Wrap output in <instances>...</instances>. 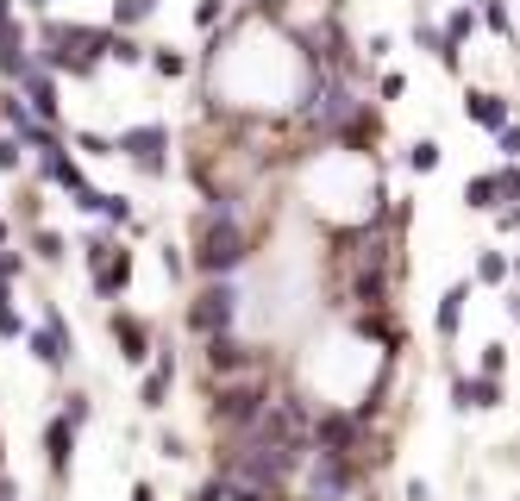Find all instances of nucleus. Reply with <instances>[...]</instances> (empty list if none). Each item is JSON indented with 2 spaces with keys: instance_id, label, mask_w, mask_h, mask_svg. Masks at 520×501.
Listing matches in <instances>:
<instances>
[{
  "instance_id": "f257e3e1",
  "label": "nucleus",
  "mask_w": 520,
  "mask_h": 501,
  "mask_svg": "<svg viewBox=\"0 0 520 501\" xmlns=\"http://www.w3.org/2000/svg\"><path fill=\"white\" fill-rule=\"evenodd\" d=\"M251 257V238H245V220L239 213H226V207H207L201 220H195V270L207 282H220L232 276Z\"/></svg>"
},
{
  "instance_id": "f03ea898",
  "label": "nucleus",
  "mask_w": 520,
  "mask_h": 501,
  "mask_svg": "<svg viewBox=\"0 0 520 501\" xmlns=\"http://www.w3.org/2000/svg\"><path fill=\"white\" fill-rule=\"evenodd\" d=\"M239 282L220 276V282H201L195 301H188V332H201V339H220V332H232V320H239Z\"/></svg>"
},
{
  "instance_id": "7ed1b4c3",
  "label": "nucleus",
  "mask_w": 520,
  "mask_h": 501,
  "mask_svg": "<svg viewBox=\"0 0 520 501\" xmlns=\"http://www.w3.org/2000/svg\"><path fill=\"white\" fill-rule=\"evenodd\" d=\"M264 414H270V389L264 383H226L214 395V426H226L232 439H245Z\"/></svg>"
},
{
  "instance_id": "20e7f679",
  "label": "nucleus",
  "mask_w": 520,
  "mask_h": 501,
  "mask_svg": "<svg viewBox=\"0 0 520 501\" xmlns=\"http://www.w3.org/2000/svg\"><path fill=\"white\" fill-rule=\"evenodd\" d=\"M113 145H120V157H132L145 176H163V170H170V126H157V119H145V126H126Z\"/></svg>"
},
{
  "instance_id": "39448f33",
  "label": "nucleus",
  "mask_w": 520,
  "mask_h": 501,
  "mask_svg": "<svg viewBox=\"0 0 520 501\" xmlns=\"http://www.w3.org/2000/svg\"><path fill=\"white\" fill-rule=\"evenodd\" d=\"M351 483H358V464L345 451H314L307 458V501H339Z\"/></svg>"
},
{
  "instance_id": "423d86ee",
  "label": "nucleus",
  "mask_w": 520,
  "mask_h": 501,
  "mask_svg": "<svg viewBox=\"0 0 520 501\" xmlns=\"http://www.w3.org/2000/svg\"><path fill=\"white\" fill-rule=\"evenodd\" d=\"M26 345H32V357L44 370H69V351H76V339H69V326H63L57 307H44V326L26 332Z\"/></svg>"
},
{
  "instance_id": "0eeeda50",
  "label": "nucleus",
  "mask_w": 520,
  "mask_h": 501,
  "mask_svg": "<svg viewBox=\"0 0 520 501\" xmlns=\"http://www.w3.org/2000/svg\"><path fill=\"white\" fill-rule=\"evenodd\" d=\"M13 88H19V94H26V101H32V113L44 119V126H57L63 101H57V69H51V63H38V57H32V69H26V76H19Z\"/></svg>"
},
{
  "instance_id": "6e6552de",
  "label": "nucleus",
  "mask_w": 520,
  "mask_h": 501,
  "mask_svg": "<svg viewBox=\"0 0 520 501\" xmlns=\"http://www.w3.org/2000/svg\"><path fill=\"white\" fill-rule=\"evenodd\" d=\"M76 433H82V426L69 420V414H51V420H44V464H51L57 483H69V464H76Z\"/></svg>"
},
{
  "instance_id": "1a4fd4ad",
  "label": "nucleus",
  "mask_w": 520,
  "mask_h": 501,
  "mask_svg": "<svg viewBox=\"0 0 520 501\" xmlns=\"http://www.w3.org/2000/svg\"><path fill=\"white\" fill-rule=\"evenodd\" d=\"M502 376H452V408H464V414H477V408H502Z\"/></svg>"
},
{
  "instance_id": "9d476101",
  "label": "nucleus",
  "mask_w": 520,
  "mask_h": 501,
  "mask_svg": "<svg viewBox=\"0 0 520 501\" xmlns=\"http://www.w3.org/2000/svg\"><path fill=\"white\" fill-rule=\"evenodd\" d=\"M257 364V345H245L239 332H220V339H207V370L214 376H239Z\"/></svg>"
},
{
  "instance_id": "9b49d317",
  "label": "nucleus",
  "mask_w": 520,
  "mask_h": 501,
  "mask_svg": "<svg viewBox=\"0 0 520 501\" xmlns=\"http://www.w3.org/2000/svg\"><path fill=\"white\" fill-rule=\"evenodd\" d=\"M107 332H113V345H120L126 364H151V357H157V351H151V326L138 320V314H113Z\"/></svg>"
},
{
  "instance_id": "f8f14e48",
  "label": "nucleus",
  "mask_w": 520,
  "mask_h": 501,
  "mask_svg": "<svg viewBox=\"0 0 520 501\" xmlns=\"http://www.w3.org/2000/svg\"><path fill=\"white\" fill-rule=\"evenodd\" d=\"M32 69V44H26V26L19 19H0V76L19 82Z\"/></svg>"
},
{
  "instance_id": "ddd939ff",
  "label": "nucleus",
  "mask_w": 520,
  "mask_h": 501,
  "mask_svg": "<svg viewBox=\"0 0 520 501\" xmlns=\"http://www.w3.org/2000/svg\"><path fill=\"white\" fill-rule=\"evenodd\" d=\"M170 383H176V351H157L151 357V370H145V383H138V401L157 414L163 401H170Z\"/></svg>"
},
{
  "instance_id": "4468645a",
  "label": "nucleus",
  "mask_w": 520,
  "mask_h": 501,
  "mask_svg": "<svg viewBox=\"0 0 520 501\" xmlns=\"http://www.w3.org/2000/svg\"><path fill=\"white\" fill-rule=\"evenodd\" d=\"M464 113H470V119H477V126H483V132H502V126H514V113H508V101H502V94H489V88H470V94H464Z\"/></svg>"
},
{
  "instance_id": "2eb2a0df",
  "label": "nucleus",
  "mask_w": 520,
  "mask_h": 501,
  "mask_svg": "<svg viewBox=\"0 0 520 501\" xmlns=\"http://www.w3.org/2000/svg\"><path fill=\"white\" fill-rule=\"evenodd\" d=\"M38 170H44V176H51L57 188H69V195H82V188H94V182L82 176V163H76V157H69V145H57V151H44V157H38Z\"/></svg>"
},
{
  "instance_id": "dca6fc26",
  "label": "nucleus",
  "mask_w": 520,
  "mask_h": 501,
  "mask_svg": "<svg viewBox=\"0 0 520 501\" xmlns=\"http://www.w3.org/2000/svg\"><path fill=\"white\" fill-rule=\"evenodd\" d=\"M464 301H470V282H452V289L439 295V307H433L439 339H458V326H464Z\"/></svg>"
},
{
  "instance_id": "f3484780",
  "label": "nucleus",
  "mask_w": 520,
  "mask_h": 501,
  "mask_svg": "<svg viewBox=\"0 0 520 501\" xmlns=\"http://www.w3.org/2000/svg\"><path fill=\"white\" fill-rule=\"evenodd\" d=\"M126 282H132V251H113L101 270H94V295L113 301V295H126Z\"/></svg>"
},
{
  "instance_id": "a211bd4d",
  "label": "nucleus",
  "mask_w": 520,
  "mask_h": 501,
  "mask_svg": "<svg viewBox=\"0 0 520 501\" xmlns=\"http://www.w3.org/2000/svg\"><path fill=\"white\" fill-rule=\"evenodd\" d=\"M414 38L427 44V51H433V57H439L445 69H458V63H464V44H458V38H445V32H433L427 19H420V26H414Z\"/></svg>"
},
{
  "instance_id": "6ab92c4d",
  "label": "nucleus",
  "mask_w": 520,
  "mask_h": 501,
  "mask_svg": "<svg viewBox=\"0 0 520 501\" xmlns=\"http://www.w3.org/2000/svg\"><path fill=\"white\" fill-rule=\"evenodd\" d=\"M464 207H477V213L502 207V188H495V170H483V176H470V182H464Z\"/></svg>"
},
{
  "instance_id": "aec40b11",
  "label": "nucleus",
  "mask_w": 520,
  "mask_h": 501,
  "mask_svg": "<svg viewBox=\"0 0 520 501\" xmlns=\"http://www.w3.org/2000/svg\"><path fill=\"white\" fill-rule=\"evenodd\" d=\"M508 270H514V264H508V257L495 251V245L477 251V282H489V289H495V282H508Z\"/></svg>"
},
{
  "instance_id": "412c9836",
  "label": "nucleus",
  "mask_w": 520,
  "mask_h": 501,
  "mask_svg": "<svg viewBox=\"0 0 520 501\" xmlns=\"http://www.w3.org/2000/svg\"><path fill=\"white\" fill-rule=\"evenodd\" d=\"M408 170L414 176H433L439 170V138H414V145H408Z\"/></svg>"
},
{
  "instance_id": "4be33fe9",
  "label": "nucleus",
  "mask_w": 520,
  "mask_h": 501,
  "mask_svg": "<svg viewBox=\"0 0 520 501\" xmlns=\"http://www.w3.org/2000/svg\"><path fill=\"white\" fill-rule=\"evenodd\" d=\"M151 7H157V0H113V26H138V19H151Z\"/></svg>"
},
{
  "instance_id": "5701e85b",
  "label": "nucleus",
  "mask_w": 520,
  "mask_h": 501,
  "mask_svg": "<svg viewBox=\"0 0 520 501\" xmlns=\"http://www.w3.org/2000/svg\"><path fill=\"white\" fill-rule=\"evenodd\" d=\"M107 57H113V63H145V44H138V38H126L120 26H113V44H107Z\"/></svg>"
},
{
  "instance_id": "b1692460",
  "label": "nucleus",
  "mask_w": 520,
  "mask_h": 501,
  "mask_svg": "<svg viewBox=\"0 0 520 501\" xmlns=\"http://www.w3.org/2000/svg\"><path fill=\"white\" fill-rule=\"evenodd\" d=\"M32 251L44 257V264H63V232H51V226H38V232H32Z\"/></svg>"
},
{
  "instance_id": "393cba45",
  "label": "nucleus",
  "mask_w": 520,
  "mask_h": 501,
  "mask_svg": "<svg viewBox=\"0 0 520 501\" xmlns=\"http://www.w3.org/2000/svg\"><path fill=\"white\" fill-rule=\"evenodd\" d=\"M477 19H483V13H470V7H452V13H445V38H458V44H464L470 32H477Z\"/></svg>"
},
{
  "instance_id": "a878e982",
  "label": "nucleus",
  "mask_w": 520,
  "mask_h": 501,
  "mask_svg": "<svg viewBox=\"0 0 520 501\" xmlns=\"http://www.w3.org/2000/svg\"><path fill=\"white\" fill-rule=\"evenodd\" d=\"M151 69H157V76H188V57L170 51V44H157V51H151Z\"/></svg>"
},
{
  "instance_id": "bb28decb",
  "label": "nucleus",
  "mask_w": 520,
  "mask_h": 501,
  "mask_svg": "<svg viewBox=\"0 0 520 501\" xmlns=\"http://www.w3.org/2000/svg\"><path fill=\"white\" fill-rule=\"evenodd\" d=\"M495 188H502V207L520 201V163H495Z\"/></svg>"
},
{
  "instance_id": "cd10ccee",
  "label": "nucleus",
  "mask_w": 520,
  "mask_h": 501,
  "mask_svg": "<svg viewBox=\"0 0 520 501\" xmlns=\"http://www.w3.org/2000/svg\"><path fill=\"white\" fill-rule=\"evenodd\" d=\"M76 151H88V157H120V145H113L107 132H76Z\"/></svg>"
},
{
  "instance_id": "c85d7f7f",
  "label": "nucleus",
  "mask_w": 520,
  "mask_h": 501,
  "mask_svg": "<svg viewBox=\"0 0 520 501\" xmlns=\"http://www.w3.org/2000/svg\"><path fill=\"white\" fill-rule=\"evenodd\" d=\"M101 220H107V226H132V201H126V195H107V201H101Z\"/></svg>"
},
{
  "instance_id": "c756f323",
  "label": "nucleus",
  "mask_w": 520,
  "mask_h": 501,
  "mask_svg": "<svg viewBox=\"0 0 520 501\" xmlns=\"http://www.w3.org/2000/svg\"><path fill=\"white\" fill-rule=\"evenodd\" d=\"M495 151H502V163H520V126H502V132H495Z\"/></svg>"
},
{
  "instance_id": "7c9ffc66",
  "label": "nucleus",
  "mask_w": 520,
  "mask_h": 501,
  "mask_svg": "<svg viewBox=\"0 0 520 501\" xmlns=\"http://www.w3.org/2000/svg\"><path fill=\"white\" fill-rule=\"evenodd\" d=\"M483 26H489V32H502V38L514 32V26H508V7H502V0H483Z\"/></svg>"
},
{
  "instance_id": "2f4dec72",
  "label": "nucleus",
  "mask_w": 520,
  "mask_h": 501,
  "mask_svg": "<svg viewBox=\"0 0 520 501\" xmlns=\"http://www.w3.org/2000/svg\"><path fill=\"white\" fill-rule=\"evenodd\" d=\"M188 501H232V495H226V476H207V483L188 495Z\"/></svg>"
},
{
  "instance_id": "473e14b6",
  "label": "nucleus",
  "mask_w": 520,
  "mask_h": 501,
  "mask_svg": "<svg viewBox=\"0 0 520 501\" xmlns=\"http://www.w3.org/2000/svg\"><path fill=\"white\" fill-rule=\"evenodd\" d=\"M19 151H26V145H19L13 132H0V170H19Z\"/></svg>"
},
{
  "instance_id": "72a5a7b5",
  "label": "nucleus",
  "mask_w": 520,
  "mask_h": 501,
  "mask_svg": "<svg viewBox=\"0 0 520 501\" xmlns=\"http://www.w3.org/2000/svg\"><path fill=\"white\" fill-rule=\"evenodd\" d=\"M502 364H508V351L489 339V345H483V376H502Z\"/></svg>"
},
{
  "instance_id": "f704fd0d",
  "label": "nucleus",
  "mask_w": 520,
  "mask_h": 501,
  "mask_svg": "<svg viewBox=\"0 0 520 501\" xmlns=\"http://www.w3.org/2000/svg\"><path fill=\"white\" fill-rule=\"evenodd\" d=\"M0 339H26V320H19L13 307H0Z\"/></svg>"
},
{
  "instance_id": "c9c22d12",
  "label": "nucleus",
  "mask_w": 520,
  "mask_h": 501,
  "mask_svg": "<svg viewBox=\"0 0 520 501\" xmlns=\"http://www.w3.org/2000/svg\"><path fill=\"white\" fill-rule=\"evenodd\" d=\"M220 13H226V0H201V7H195V26H220Z\"/></svg>"
},
{
  "instance_id": "e433bc0d",
  "label": "nucleus",
  "mask_w": 520,
  "mask_h": 501,
  "mask_svg": "<svg viewBox=\"0 0 520 501\" xmlns=\"http://www.w3.org/2000/svg\"><path fill=\"white\" fill-rule=\"evenodd\" d=\"M401 94H408V76H401V69H389V76H383V101H401Z\"/></svg>"
},
{
  "instance_id": "4c0bfd02",
  "label": "nucleus",
  "mask_w": 520,
  "mask_h": 501,
  "mask_svg": "<svg viewBox=\"0 0 520 501\" xmlns=\"http://www.w3.org/2000/svg\"><path fill=\"white\" fill-rule=\"evenodd\" d=\"M0 276H7V282L26 276V257H19V251H0Z\"/></svg>"
},
{
  "instance_id": "58836bf2",
  "label": "nucleus",
  "mask_w": 520,
  "mask_h": 501,
  "mask_svg": "<svg viewBox=\"0 0 520 501\" xmlns=\"http://www.w3.org/2000/svg\"><path fill=\"white\" fill-rule=\"evenodd\" d=\"M63 414L82 426V420H88V395H69V401H63Z\"/></svg>"
},
{
  "instance_id": "ea45409f",
  "label": "nucleus",
  "mask_w": 520,
  "mask_h": 501,
  "mask_svg": "<svg viewBox=\"0 0 520 501\" xmlns=\"http://www.w3.org/2000/svg\"><path fill=\"white\" fill-rule=\"evenodd\" d=\"M495 226H502V232H520V201H514V207H502V213H495Z\"/></svg>"
},
{
  "instance_id": "a19ab883",
  "label": "nucleus",
  "mask_w": 520,
  "mask_h": 501,
  "mask_svg": "<svg viewBox=\"0 0 520 501\" xmlns=\"http://www.w3.org/2000/svg\"><path fill=\"white\" fill-rule=\"evenodd\" d=\"M408 501H433V489H427V483H420V476H414V483H408Z\"/></svg>"
},
{
  "instance_id": "79ce46f5",
  "label": "nucleus",
  "mask_w": 520,
  "mask_h": 501,
  "mask_svg": "<svg viewBox=\"0 0 520 501\" xmlns=\"http://www.w3.org/2000/svg\"><path fill=\"white\" fill-rule=\"evenodd\" d=\"M0 501H19V483H13V476H0Z\"/></svg>"
},
{
  "instance_id": "37998d69",
  "label": "nucleus",
  "mask_w": 520,
  "mask_h": 501,
  "mask_svg": "<svg viewBox=\"0 0 520 501\" xmlns=\"http://www.w3.org/2000/svg\"><path fill=\"white\" fill-rule=\"evenodd\" d=\"M132 501H157V489H151V483H138V489H132Z\"/></svg>"
},
{
  "instance_id": "c03bdc74",
  "label": "nucleus",
  "mask_w": 520,
  "mask_h": 501,
  "mask_svg": "<svg viewBox=\"0 0 520 501\" xmlns=\"http://www.w3.org/2000/svg\"><path fill=\"white\" fill-rule=\"evenodd\" d=\"M0 19H13V0H0Z\"/></svg>"
},
{
  "instance_id": "a18cd8bd",
  "label": "nucleus",
  "mask_w": 520,
  "mask_h": 501,
  "mask_svg": "<svg viewBox=\"0 0 520 501\" xmlns=\"http://www.w3.org/2000/svg\"><path fill=\"white\" fill-rule=\"evenodd\" d=\"M0 245H7V220H0Z\"/></svg>"
},
{
  "instance_id": "49530a36",
  "label": "nucleus",
  "mask_w": 520,
  "mask_h": 501,
  "mask_svg": "<svg viewBox=\"0 0 520 501\" xmlns=\"http://www.w3.org/2000/svg\"><path fill=\"white\" fill-rule=\"evenodd\" d=\"M0 464H7V439H0Z\"/></svg>"
},
{
  "instance_id": "de8ad7c7",
  "label": "nucleus",
  "mask_w": 520,
  "mask_h": 501,
  "mask_svg": "<svg viewBox=\"0 0 520 501\" xmlns=\"http://www.w3.org/2000/svg\"><path fill=\"white\" fill-rule=\"evenodd\" d=\"M514 320H520V295H514Z\"/></svg>"
}]
</instances>
